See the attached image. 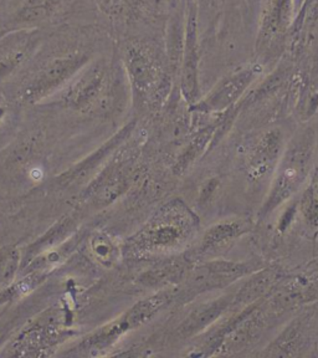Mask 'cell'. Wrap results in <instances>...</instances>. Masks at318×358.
<instances>
[{
    "instance_id": "obj_1",
    "label": "cell",
    "mask_w": 318,
    "mask_h": 358,
    "mask_svg": "<svg viewBox=\"0 0 318 358\" xmlns=\"http://www.w3.org/2000/svg\"><path fill=\"white\" fill-rule=\"evenodd\" d=\"M196 228V215L177 199L159 209L140 231L131 236L127 249L137 257L166 255L185 246Z\"/></svg>"
},
{
    "instance_id": "obj_2",
    "label": "cell",
    "mask_w": 318,
    "mask_h": 358,
    "mask_svg": "<svg viewBox=\"0 0 318 358\" xmlns=\"http://www.w3.org/2000/svg\"><path fill=\"white\" fill-rule=\"evenodd\" d=\"M315 147L316 132L312 129H303L291 141L280 164L268 201L263 206V214L273 212L303 185L312 166Z\"/></svg>"
},
{
    "instance_id": "obj_3",
    "label": "cell",
    "mask_w": 318,
    "mask_h": 358,
    "mask_svg": "<svg viewBox=\"0 0 318 358\" xmlns=\"http://www.w3.org/2000/svg\"><path fill=\"white\" fill-rule=\"evenodd\" d=\"M169 292H158L153 296L147 297L137 302L129 311L123 313L117 320L105 324L94 334L87 336L84 341L80 343L78 348L84 352H101L103 350L110 348L112 345L129 334V331L136 330L142 324L151 321L153 316L161 311L163 306H166L171 301Z\"/></svg>"
},
{
    "instance_id": "obj_4",
    "label": "cell",
    "mask_w": 318,
    "mask_h": 358,
    "mask_svg": "<svg viewBox=\"0 0 318 358\" xmlns=\"http://www.w3.org/2000/svg\"><path fill=\"white\" fill-rule=\"evenodd\" d=\"M261 69L256 65L244 67L222 80L212 94L199 106L205 111H223L240 99L246 89L255 81Z\"/></svg>"
},
{
    "instance_id": "obj_5",
    "label": "cell",
    "mask_w": 318,
    "mask_h": 358,
    "mask_svg": "<svg viewBox=\"0 0 318 358\" xmlns=\"http://www.w3.org/2000/svg\"><path fill=\"white\" fill-rule=\"evenodd\" d=\"M294 0H268L260 27V43L271 44L289 30L292 22Z\"/></svg>"
},
{
    "instance_id": "obj_6",
    "label": "cell",
    "mask_w": 318,
    "mask_h": 358,
    "mask_svg": "<svg viewBox=\"0 0 318 358\" xmlns=\"http://www.w3.org/2000/svg\"><path fill=\"white\" fill-rule=\"evenodd\" d=\"M245 273H247V266L241 264H208L196 268L194 275L190 278V287L194 290H208L209 287L230 282Z\"/></svg>"
},
{
    "instance_id": "obj_7",
    "label": "cell",
    "mask_w": 318,
    "mask_h": 358,
    "mask_svg": "<svg viewBox=\"0 0 318 358\" xmlns=\"http://www.w3.org/2000/svg\"><path fill=\"white\" fill-rule=\"evenodd\" d=\"M282 150V134L277 129H271L263 134L257 142L250 161V174L254 179H259L273 168L280 152Z\"/></svg>"
},
{
    "instance_id": "obj_8",
    "label": "cell",
    "mask_w": 318,
    "mask_h": 358,
    "mask_svg": "<svg viewBox=\"0 0 318 358\" xmlns=\"http://www.w3.org/2000/svg\"><path fill=\"white\" fill-rule=\"evenodd\" d=\"M182 89L188 102L190 103L196 102L198 97V54H196V22L194 15L190 17L189 24H188Z\"/></svg>"
},
{
    "instance_id": "obj_9",
    "label": "cell",
    "mask_w": 318,
    "mask_h": 358,
    "mask_svg": "<svg viewBox=\"0 0 318 358\" xmlns=\"http://www.w3.org/2000/svg\"><path fill=\"white\" fill-rule=\"evenodd\" d=\"M129 127L123 129L122 132H120L116 137H113L111 141H108L106 145H102L99 151L92 153L82 162L78 163L75 167L70 168L67 172H65L59 178V182L62 185H73V183L81 180L84 177H87L95 168L100 166L101 162L103 161V158H106L121 143V141L126 137V134H129Z\"/></svg>"
},
{
    "instance_id": "obj_10",
    "label": "cell",
    "mask_w": 318,
    "mask_h": 358,
    "mask_svg": "<svg viewBox=\"0 0 318 358\" xmlns=\"http://www.w3.org/2000/svg\"><path fill=\"white\" fill-rule=\"evenodd\" d=\"M226 306H228V301L223 299V300L212 302V303H208L201 308H196L190 313L185 322L180 324V327H179L180 335H196L199 331L205 329L208 324H212V321L223 313Z\"/></svg>"
},
{
    "instance_id": "obj_11",
    "label": "cell",
    "mask_w": 318,
    "mask_h": 358,
    "mask_svg": "<svg viewBox=\"0 0 318 358\" xmlns=\"http://www.w3.org/2000/svg\"><path fill=\"white\" fill-rule=\"evenodd\" d=\"M246 227L241 222H222V223L212 225L208 229L201 241V250L209 252L214 250L218 246L223 245L226 241H233L236 236H240L245 233Z\"/></svg>"
},
{
    "instance_id": "obj_12",
    "label": "cell",
    "mask_w": 318,
    "mask_h": 358,
    "mask_svg": "<svg viewBox=\"0 0 318 358\" xmlns=\"http://www.w3.org/2000/svg\"><path fill=\"white\" fill-rule=\"evenodd\" d=\"M73 65L70 62L65 64H57L48 69L41 76H40L35 83H34L28 91H27V97L29 100H35L43 96L46 95L51 89L62 83V78H66L67 75L73 71Z\"/></svg>"
},
{
    "instance_id": "obj_13",
    "label": "cell",
    "mask_w": 318,
    "mask_h": 358,
    "mask_svg": "<svg viewBox=\"0 0 318 358\" xmlns=\"http://www.w3.org/2000/svg\"><path fill=\"white\" fill-rule=\"evenodd\" d=\"M185 264L179 260H173L147 271L140 278V281L148 286H166L177 282L185 275Z\"/></svg>"
},
{
    "instance_id": "obj_14",
    "label": "cell",
    "mask_w": 318,
    "mask_h": 358,
    "mask_svg": "<svg viewBox=\"0 0 318 358\" xmlns=\"http://www.w3.org/2000/svg\"><path fill=\"white\" fill-rule=\"evenodd\" d=\"M73 228H75L73 218H70V217L62 218L44 236H41L39 241L34 243L33 245L29 248V255L36 257L40 252L49 250V248L56 245L59 241H62L64 238H66L67 234L71 233Z\"/></svg>"
},
{
    "instance_id": "obj_15",
    "label": "cell",
    "mask_w": 318,
    "mask_h": 358,
    "mask_svg": "<svg viewBox=\"0 0 318 358\" xmlns=\"http://www.w3.org/2000/svg\"><path fill=\"white\" fill-rule=\"evenodd\" d=\"M214 131H215L214 126L208 127L204 131H201V134H198L196 138L191 141L189 145H187V148L179 156L178 161H177L175 166H174V173H183L185 169L196 161L201 152L204 151L208 142L212 138Z\"/></svg>"
},
{
    "instance_id": "obj_16",
    "label": "cell",
    "mask_w": 318,
    "mask_h": 358,
    "mask_svg": "<svg viewBox=\"0 0 318 358\" xmlns=\"http://www.w3.org/2000/svg\"><path fill=\"white\" fill-rule=\"evenodd\" d=\"M91 250L97 262L105 266H111L117 259V246L107 235L99 234L91 239Z\"/></svg>"
},
{
    "instance_id": "obj_17",
    "label": "cell",
    "mask_w": 318,
    "mask_h": 358,
    "mask_svg": "<svg viewBox=\"0 0 318 358\" xmlns=\"http://www.w3.org/2000/svg\"><path fill=\"white\" fill-rule=\"evenodd\" d=\"M100 83L101 78L97 75H89V78H82V81L76 85V87L71 92L70 101L76 106H85L89 101L95 99L99 92Z\"/></svg>"
},
{
    "instance_id": "obj_18",
    "label": "cell",
    "mask_w": 318,
    "mask_h": 358,
    "mask_svg": "<svg viewBox=\"0 0 318 358\" xmlns=\"http://www.w3.org/2000/svg\"><path fill=\"white\" fill-rule=\"evenodd\" d=\"M20 254L17 248L6 246L0 249V286L8 285L17 273Z\"/></svg>"
},
{
    "instance_id": "obj_19",
    "label": "cell",
    "mask_w": 318,
    "mask_h": 358,
    "mask_svg": "<svg viewBox=\"0 0 318 358\" xmlns=\"http://www.w3.org/2000/svg\"><path fill=\"white\" fill-rule=\"evenodd\" d=\"M301 210L310 223L318 227V179H315L302 196Z\"/></svg>"
},
{
    "instance_id": "obj_20",
    "label": "cell",
    "mask_w": 318,
    "mask_h": 358,
    "mask_svg": "<svg viewBox=\"0 0 318 358\" xmlns=\"http://www.w3.org/2000/svg\"><path fill=\"white\" fill-rule=\"evenodd\" d=\"M17 286H10V287H6L0 291V305L10 301L11 299L17 295Z\"/></svg>"
}]
</instances>
